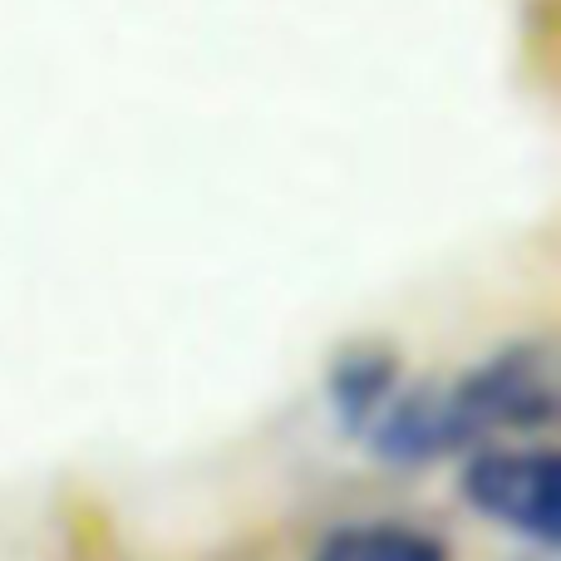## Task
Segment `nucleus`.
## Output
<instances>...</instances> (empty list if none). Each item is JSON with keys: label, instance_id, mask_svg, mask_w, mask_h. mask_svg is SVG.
<instances>
[{"label": "nucleus", "instance_id": "2", "mask_svg": "<svg viewBox=\"0 0 561 561\" xmlns=\"http://www.w3.org/2000/svg\"><path fill=\"white\" fill-rule=\"evenodd\" d=\"M463 503L488 523L527 537L537 547H557L561 533V468L552 448H497L483 444L463 463Z\"/></svg>", "mask_w": 561, "mask_h": 561}, {"label": "nucleus", "instance_id": "4", "mask_svg": "<svg viewBox=\"0 0 561 561\" xmlns=\"http://www.w3.org/2000/svg\"><path fill=\"white\" fill-rule=\"evenodd\" d=\"M389 394H394V359L379 355V350H355L330 369V404H335L345 428L365 434Z\"/></svg>", "mask_w": 561, "mask_h": 561}, {"label": "nucleus", "instance_id": "3", "mask_svg": "<svg viewBox=\"0 0 561 561\" xmlns=\"http://www.w3.org/2000/svg\"><path fill=\"white\" fill-rule=\"evenodd\" d=\"M310 561H454V552L409 523H350L335 527Z\"/></svg>", "mask_w": 561, "mask_h": 561}, {"label": "nucleus", "instance_id": "1", "mask_svg": "<svg viewBox=\"0 0 561 561\" xmlns=\"http://www.w3.org/2000/svg\"><path fill=\"white\" fill-rule=\"evenodd\" d=\"M557 419V355L547 340L507 345L458 385H419L389 394L369 419V448L385 463H434L444 454L473 448L493 434H533Z\"/></svg>", "mask_w": 561, "mask_h": 561}]
</instances>
